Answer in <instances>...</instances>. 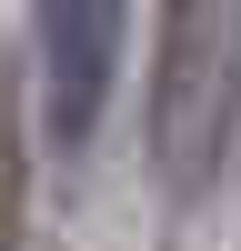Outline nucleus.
I'll return each instance as SVG.
<instances>
[{
	"label": "nucleus",
	"mask_w": 241,
	"mask_h": 251,
	"mask_svg": "<svg viewBox=\"0 0 241 251\" xmlns=\"http://www.w3.org/2000/svg\"><path fill=\"white\" fill-rule=\"evenodd\" d=\"M120 30H131V0H40V111L60 151L91 141L120 71Z\"/></svg>",
	"instance_id": "1"
},
{
	"label": "nucleus",
	"mask_w": 241,
	"mask_h": 251,
	"mask_svg": "<svg viewBox=\"0 0 241 251\" xmlns=\"http://www.w3.org/2000/svg\"><path fill=\"white\" fill-rule=\"evenodd\" d=\"M0 251H10V121H0Z\"/></svg>",
	"instance_id": "2"
}]
</instances>
